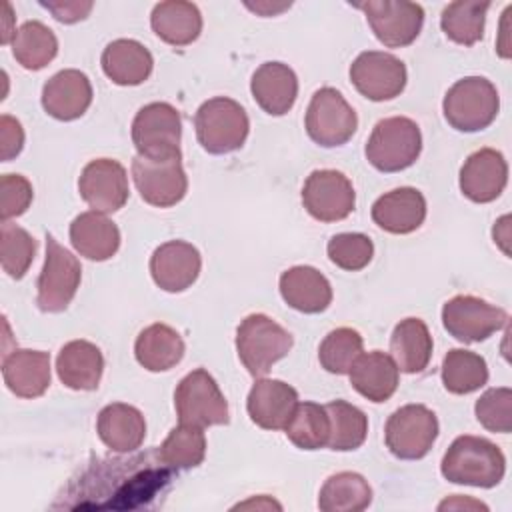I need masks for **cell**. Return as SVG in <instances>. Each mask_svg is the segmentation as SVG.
I'll use <instances>...</instances> for the list:
<instances>
[{"mask_svg":"<svg viewBox=\"0 0 512 512\" xmlns=\"http://www.w3.org/2000/svg\"><path fill=\"white\" fill-rule=\"evenodd\" d=\"M440 472L452 484L494 488L504 478L506 458L494 442L464 434L458 436L446 450Z\"/></svg>","mask_w":512,"mask_h":512,"instance_id":"cell-1","label":"cell"},{"mask_svg":"<svg viewBox=\"0 0 512 512\" xmlns=\"http://www.w3.org/2000/svg\"><path fill=\"white\" fill-rule=\"evenodd\" d=\"M446 122L458 132H478L488 128L500 110L496 86L484 76H466L454 82L444 100Z\"/></svg>","mask_w":512,"mask_h":512,"instance_id":"cell-2","label":"cell"},{"mask_svg":"<svg viewBox=\"0 0 512 512\" xmlns=\"http://www.w3.org/2000/svg\"><path fill=\"white\" fill-rule=\"evenodd\" d=\"M292 334L266 314H248L236 330V352L244 368L260 378L292 348Z\"/></svg>","mask_w":512,"mask_h":512,"instance_id":"cell-3","label":"cell"},{"mask_svg":"<svg viewBox=\"0 0 512 512\" xmlns=\"http://www.w3.org/2000/svg\"><path fill=\"white\" fill-rule=\"evenodd\" d=\"M196 138L208 154L238 150L250 132L246 110L232 98L216 96L200 104L194 116Z\"/></svg>","mask_w":512,"mask_h":512,"instance_id":"cell-4","label":"cell"},{"mask_svg":"<svg viewBox=\"0 0 512 512\" xmlns=\"http://www.w3.org/2000/svg\"><path fill=\"white\" fill-rule=\"evenodd\" d=\"M364 152L366 160L380 172L406 170L422 152L420 128L406 116L384 118L372 128Z\"/></svg>","mask_w":512,"mask_h":512,"instance_id":"cell-5","label":"cell"},{"mask_svg":"<svg viewBox=\"0 0 512 512\" xmlns=\"http://www.w3.org/2000/svg\"><path fill=\"white\" fill-rule=\"evenodd\" d=\"M174 408L180 424L198 428L228 424V402L208 370L188 372L176 386Z\"/></svg>","mask_w":512,"mask_h":512,"instance_id":"cell-6","label":"cell"},{"mask_svg":"<svg viewBox=\"0 0 512 512\" xmlns=\"http://www.w3.org/2000/svg\"><path fill=\"white\" fill-rule=\"evenodd\" d=\"M82 266L52 234H46V258L38 276L36 304L42 312H62L68 308L80 286Z\"/></svg>","mask_w":512,"mask_h":512,"instance_id":"cell-7","label":"cell"},{"mask_svg":"<svg viewBox=\"0 0 512 512\" xmlns=\"http://www.w3.org/2000/svg\"><path fill=\"white\" fill-rule=\"evenodd\" d=\"M132 178L140 198L156 208H170L178 204L188 192L182 154L164 158H148L136 154L132 160Z\"/></svg>","mask_w":512,"mask_h":512,"instance_id":"cell-8","label":"cell"},{"mask_svg":"<svg viewBox=\"0 0 512 512\" xmlns=\"http://www.w3.org/2000/svg\"><path fill=\"white\" fill-rule=\"evenodd\" d=\"M384 438L396 458L420 460L438 438V418L424 404H406L390 414Z\"/></svg>","mask_w":512,"mask_h":512,"instance_id":"cell-9","label":"cell"},{"mask_svg":"<svg viewBox=\"0 0 512 512\" xmlns=\"http://www.w3.org/2000/svg\"><path fill=\"white\" fill-rule=\"evenodd\" d=\"M358 128V116L344 96L330 86L314 92L306 110V132L324 148L346 144Z\"/></svg>","mask_w":512,"mask_h":512,"instance_id":"cell-10","label":"cell"},{"mask_svg":"<svg viewBox=\"0 0 512 512\" xmlns=\"http://www.w3.org/2000/svg\"><path fill=\"white\" fill-rule=\"evenodd\" d=\"M180 138V112L168 102H150L132 120V142L140 156L164 158L180 154Z\"/></svg>","mask_w":512,"mask_h":512,"instance_id":"cell-11","label":"cell"},{"mask_svg":"<svg viewBox=\"0 0 512 512\" xmlns=\"http://www.w3.org/2000/svg\"><path fill=\"white\" fill-rule=\"evenodd\" d=\"M508 322L504 308L470 294H458L442 306V324L450 336L464 344L490 338Z\"/></svg>","mask_w":512,"mask_h":512,"instance_id":"cell-12","label":"cell"},{"mask_svg":"<svg viewBox=\"0 0 512 512\" xmlns=\"http://www.w3.org/2000/svg\"><path fill=\"white\" fill-rule=\"evenodd\" d=\"M366 14L374 36L388 48L412 44L424 24V10L416 2L406 0H368L356 4Z\"/></svg>","mask_w":512,"mask_h":512,"instance_id":"cell-13","label":"cell"},{"mask_svg":"<svg viewBox=\"0 0 512 512\" xmlns=\"http://www.w3.org/2000/svg\"><path fill=\"white\" fill-rule=\"evenodd\" d=\"M406 80L408 74L404 62L388 52L366 50L350 64V82L372 102H384L400 96Z\"/></svg>","mask_w":512,"mask_h":512,"instance_id":"cell-14","label":"cell"},{"mask_svg":"<svg viewBox=\"0 0 512 512\" xmlns=\"http://www.w3.org/2000/svg\"><path fill=\"white\" fill-rule=\"evenodd\" d=\"M302 204L312 218L338 222L354 210L356 192L346 174L330 168L314 170L302 186Z\"/></svg>","mask_w":512,"mask_h":512,"instance_id":"cell-15","label":"cell"},{"mask_svg":"<svg viewBox=\"0 0 512 512\" xmlns=\"http://www.w3.org/2000/svg\"><path fill=\"white\" fill-rule=\"evenodd\" d=\"M82 200L102 214L120 210L128 200V176L124 166L112 158L88 162L78 180Z\"/></svg>","mask_w":512,"mask_h":512,"instance_id":"cell-16","label":"cell"},{"mask_svg":"<svg viewBox=\"0 0 512 512\" xmlns=\"http://www.w3.org/2000/svg\"><path fill=\"white\" fill-rule=\"evenodd\" d=\"M508 182V164L502 152L494 148H480L472 152L460 168V190L462 194L476 202L486 204L496 200Z\"/></svg>","mask_w":512,"mask_h":512,"instance_id":"cell-17","label":"cell"},{"mask_svg":"<svg viewBox=\"0 0 512 512\" xmlns=\"http://www.w3.org/2000/svg\"><path fill=\"white\" fill-rule=\"evenodd\" d=\"M202 268V258L196 246L184 240L160 244L150 258V274L158 288L166 292H184L190 288Z\"/></svg>","mask_w":512,"mask_h":512,"instance_id":"cell-18","label":"cell"},{"mask_svg":"<svg viewBox=\"0 0 512 512\" xmlns=\"http://www.w3.org/2000/svg\"><path fill=\"white\" fill-rule=\"evenodd\" d=\"M298 406V392L276 378H260L248 392L250 420L264 430H282Z\"/></svg>","mask_w":512,"mask_h":512,"instance_id":"cell-19","label":"cell"},{"mask_svg":"<svg viewBox=\"0 0 512 512\" xmlns=\"http://www.w3.org/2000/svg\"><path fill=\"white\" fill-rule=\"evenodd\" d=\"M90 104L92 84L88 76L76 68L56 72L42 88V106L56 120H76L88 110Z\"/></svg>","mask_w":512,"mask_h":512,"instance_id":"cell-20","label":"cell"},{"mask_svg":"<svg viewBox=\"0 0 512 512\" xmlns=\"http://www.w3.org/2000/svg\"><path fill=\"white\" fill-rule=\"evenodd\" d=\"M426 218V198L412 186H402L382 194L372 204V220L390 234H410Z\"/></svg>","mask_w":512,"mask_h":512,"instance_id":"cell-21","label":"cell"},{"mask_svg":"<svg viewBox=\"0 0 512 512\" xmlns=\"http://www.w3.org/2000/svg\"><path fill=\"white\" fill-rule=\"evenodd\" d=\"M256 104L270 116H284L296 102L298 78L288 64L264 62L250 80Z\"/></svg>","mask_w":512,"mask_h":512,"instance_id":"cell-22","label":"cell"},{"mask_svg":"<svg viewBox=\"0 0 512 512\" xmlns=\"http://www.w3.org/2000/svg\"><path fill=\"white\" fill-rule=\"evenodd\" d=\"M278 288L284 302L304 314L324 312L332 302V286L314 266H292L284 270Z\"/></svg>","mask_w":512,"mask_h":512,"instance_id":"cell-23","label":"cell"},{"mask_svg":"<svg viewBox=\"0 0 512 512\" xmlns=\"http://www.w3.org/2000/svg\"><path fill=\"white\" fill-rule=\"evenodd\" d=\"M8 390L20 398H38L50 386V356L40 350L16 348L2 360Z\"/></svg>","mask_w":512,"mask_h":512,"instance_id":"cell-24","label":"cell"},{"mask_svg":"<svg viewBox=\"0 0 512 512\" xmlns=\"http://www.w3.org/2000/svg\"><path fill=\"white\" fill-rule=\"evenodd\" d=\"M348 374L352 388L376 404L386 402L396 392L400 380V370L394 358L380 350L362 352Z\"/></svg>","mask_w":512,"mask_h":512,"instance_id":"cell-25","label":"cell"},{"mask_svg":"<svg viewBox=\"0 0 512 512\" xmlns=\"http://www.w3.org/2000/svg\"><path fill=\"white\" fill-rule=\"evenodd\" d=\"M56 372L60 382L72 390H96L104 372V356L96 344L72 340L60 348Z\"/></svg>","mask_w":512,"mask_h":512,"instance_id":"cell-26","label":"cell"},{"mask_svg":"<svg viewBox=\"0 0 512 512\" xmlns=\"http://www.w3.org/2000/svg\"><path fill=\"white\" fill-rule=\"evenodd\" d=\"M96 430L100 440L114 452H134L146 438V420L142 412L124 402H112L98 414Z\"/></svg>","mask_w":512,"mask_h":512,"instance_id":"cell-27","label":"cell"},{"mask_svg":"<svg viewBox=\"0 0 512 512\" xmlns=\"http://www.w3.org/2000/svg\"><path fill=\"white\" fill-rule=\"evenodd\" d=\"M70 242L88 260L104 262L120 248V230L102 212H82L70 224Z\"/></svg>","mask_w":512,"mask_h":512,"instance_id":"cell-28","label":"cell"},{"mask_svg":"<svg viewBox=\"0 0 512 512\" xmlns=\"http://www.w3.org/2000/svg\"><path fill=\"white\" fill-rule=\"evenodd\" d=\"M102 70L118 86H138L152 74L154 58L138 40L118 38L102 52Z\"/></svg>","mask_w":512,"mask_h":512,"instance_id":"cell-29","label":"cell"},{"mask_svg":"<svg viewBox=\"0 0 512 512\" xmlns=\"http://www.w3.org/2000/svg\"><path fill=\"white\" fill-rule=\"evenodd\" d=\"M154 34L170 46H188L202 32V14L196 4L168 0L154 6L150 16Z\"/></svg>","mask_w":512,"mask_h":512,"instance_id":"cell-30","label":"cell"},{"mask_svg":"<svg viewBox=\"0 0 512 512\" xmlns=\"http://www.w3.org/2000/svg\"><path fill=\"white\" fill-rule=\"evenodd\" d=\"M186 346L182 336L168 324L146 326L134 344V356L140 366L150 372H164L174 368L184 358Z\"/></svg>","mask_w":512,"mask_h":512,"instance_id":"cell-31","label":"cell"},{"mask_svg":"<svg viewBox=\"0 0 512 512\" xmlns=\"http://www.w3.org/2000/svg\"><path fill=\"white\" fill-rule=\"evenodd\" d=\"M390 352L400 372H422L432 356V336L420 318L400 320L390 336Z\"/></svg>","mask_w":512,"mask_h":512,"instance_id":"cell-32","label":"cell"},{"mask_svg":"<svg viewBox=\"0 0 512 512\" xmlns=\"http://www.w3.org/2000/svg\"><path fill=\"white\" fill-rule=\"evenodd\" d=\"M372 502V488L358 472L332 474L320 488L318 508L322 512H360Z\"/></svg>","mask_w":512,"mask_h":512,"instance_id":"cell-33","label":"cell"},{"mask_svg":"<svg viewBox=\"0 0 512 512\" xmlns=\"http://www.w3.org/2000/svg\"><path fill=\"white\" fill-rule=\"evenodd\" d=\"M58 52L56 34L38 20L24 22L12 38V54L26 70H42Z\"/></svg>","mask_w":512,"mask_h":512,"instance_id":"cell-34","label":"cell"},{"mask_svg":"<svg viewBox=\"0 0 512 512\" xmlns=\"http://www.w3.org/2000/svg\"><path fill=\"white\" fill-rule=\"evenodd\" d=\"M490 2L456 0L450 2L440 16V26L446 38L456 44L472 46L484 36V22Z\"/></svg>","mask_w":512,"mask_h":512,"instance_id":"cell-35","label":"cell"},{"mask_svg":"<svg viewBox=\"0 0 512 512\" xmlns=\"http://www.w3.org/2000/svg\"><path fill=\"white\" fill-rule=\"evenodd\" d=\"M488 382L486 360L464 348H452L442 360V384L452 394H470Z\"/></svg>","mask_w":512,"mask_h":512,"instance_id":"cell-36","label":"cell"},{"mask_svg":"<svg viewBox=\"0 0 512 512\" xmlns=\"http://www.w3.org/2000/svg\"><path fill=\"white\" fill-rule=\"evenodd\" d=\"M324 408L330 420V436L326 446L336 452H350L360 448L368 434L366 414L346 400H332Z\"/></svg>","mask_w":512,"mask_h":512,"instance_id":"cell-37","label":"cell"},{"mask_svg":"<svg viewBox=\"0 0 512 512\" xmlns=\"http://www.w3.org/2000/svg\"><path fill=\"white\" fill-rule=\"evenodd\" d=\"M206 456V436L202 428L180 424L170 430L162 446L158 448V458L166 468L188 470L202 464Z\"/></svg>","mask_w":512,"mask_h":512,"instance_id":"cell-38","label":"cell"},{"mask_svg":"<svg viewBox=\"0 0 512 512\" xmlns=\"http://www.w3.org/2000/svg\"><path fill=\"white\" fill-rule=\"evenodd\" d=\"M284 430L294 446L302 450H320L328 444L330 436L328 412L316 402H298Z\"/></svg>","mask_w":512,"mask_h":512,"instance_id":"cell-39","label":"cell"},{"mask_svg":"<svg viewBox=\"0 0 512 512\" xmlns=\"http://www.w3.org/2000/svg\"><path fill=\"white\" fill-rule=\"evenodd\" d=\"M362 346L364 340L360 332L342 326L326 334L318 350V360L330 374H348L354 362L360 358Z\"/></svg>","mask_w":512,"mask_h":512,"instance_id":"cell-40","label":"cell"},{"mask_svg":"<svg viewBox=\"0 0 512 512\" xmlns=\"http://www.w3.org/2000/svg\"><path fill=\"white\" fill-rule=\"evenodd\" d=\"M36 240L28 234V230L20 228L18 224L12 222H2L0 226V262L2 270L14 278L20 280L34 256H36Z\"/></svg>","mask_w":512,"mask_h":512,"instance_id":"cell-41","label":"cell"},{"mask_svg":"<svg viewBox=\"0 0 512 512\" xmlns=\"http://www.w3.org/2000/svg\"><path fill=\"white\" fill-rule=\"evenodd\" d=\"M328 258L342 270L358 272L366 268L374 256V244L366 234L342 232L328 240Z\"/></svg>","mask_w":512,"mask_h":512,"instance_id":"cell-42","label":"cell"},{"mask_svg":"<svg viewBox=\"0 0 512 512\" xmlns=\"http://www.w3.org/2000/svg\"><path fill=\"white\" fill-rule=\"evenodd\" d=\"M474 412L486 430L508 434L512 430V390L506 386L486 390L476 400Z\"/></svg>","mask_w":512,"mask_h":512,"instance_id":"cell-43","label":"cell"},{"mask_svg":"<svg viewBox=\"0 0 512 512\" xmlns=\"http://www.w3.org/2000/svg\"><path fill=\"white\" fill-rule=\"evenodd\" d=\"M32 184L22 174H4L0 178V216L2 222L24 214L32 202Z\"/></svg>","mask_w":512,"mask_h":512,"instance_id":"cell-44","label":"cell"},{"mask_svg":"<svg viewBox=\"0 0 512 512\" xmlns=\"http://www.w3.org/2000/svg\"><path fill=\"white\" fill-rule=\"evenodd\" d=\"M24 146V130L22 124L10 114L0 116V158L2 162H10L22 152Z\"/></svg>","mask_w":512,"mask_h":512,"instance_id":"cell-45","label":"cell"},{"mask_svg":"<svg viewBox=\"0 0 512 512\" xmlns=\"http://www.w3.org/2000/svg\"><path fill=\"white\" fill-rule=\"evenodd\" d=\"M42 8H46L48 12H52V16L58 20V22H64V24H74V22H80L84 20L90 10H92V2H78V0H48V2H40Z\"/></svg>","mask_w":512,"mask_h":512,"instance_id":"cell-46","label":"cell"},{"mask_svg":"<svg viewBox=\"0 0 512 512\" xmlns=\"http://www.w3.org/2000/svg\"><path fill=\"white\" fill-rule=\"evenodd\" d=\"M482 508V510H488V506L486 504H482V502H476V500H468V498H464L462 500V496H454V498H450V500H444L440 506H438V510H446V508Z\"/></svg>","mask_w":512,"mask_h":512,"instance_id":"cell-47","label":"cell"},{"mask_svg":"<svg viewBox=\"0 0 512 512\" xmlns=\"http://www.w3.org/2000/svg\"><path fill=\"white\" fill-rule=\"evenodd\" d=\"M250 506H256V508H282L278 502H274V500H270V498H266V496H260V500H248V502H242V504H238L236 508H250Z\"/></svg>","mask_w":512,"mask_h":512,"instance_id":"cell-48","label":"cell"}]
</instances>
